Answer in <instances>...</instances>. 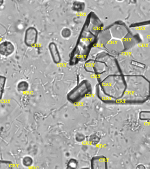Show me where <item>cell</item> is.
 Masks as SVG:
<instances>
[{
  "mask_svg": "<svg viewBox=\"0 0 150 169\" xmlns=\"http://www.w3.org/2000/svg\"><path fill=\"white\" fill-rule=\"evenodd\" d=\"M15 48L11 41H5L0 43V54L2 56H8L14 52Z\"/></svg>",
  "mask_w": 150,
  "mask_h": 169,
  "instance_id": "cell-3",
  "label": "cell"
},
{
  "mask_svg": "<svg viewBox=\"0 0 150 169\" xmlns=\"http://www.w3.org/2000/svg\"><path fill=\"white\" fill-rule=\"evenodd\" d=\"M136 169H146V167L144 165L139 164L137 165V167H136Z\"/></svg>",
  "mask_w": 150,
  "mask_h": 169,
  "instance_id": "cell-10",
  "label": "cell"
},
{
  "mask_svg": "<svg viewBox=\"0 0 150 169\" xmlns=\"http://www.w3.org/2000/svg\"><path fill=\"white\" fill-rule=\"evenodd\" d=\"M38 30L33 27L27 28L25 31L24 41L25 45L29 47H34L36 45L38 39Z\"/></svg>",
  "mask_w": 150,
  "mask_h": 169,
  "instance_id": "cell-2",
  "label": "cell"
},
{
  "mask_svg": "<svg viewBox=\"0 0 150 169\" xmlns=\"http://www.w3.org/2000/svg\"><path fill=\"white\" fill-rule=\"evenodd\" d=\"M4 2L3 0H0V6H1L3 4Z\"/></svg>",
  "mask_w": 150,
  "mask_h": 169,
  "instance_id": "cell-11",
  "label": "cell"
},
{
  "mask_svg": "<svg viewBox=\"0 0 150 169\" xmlns=\"http://www.w3.org/2000/svg\"><path fill=\"white\" fill-rule=\"evenodd\" d=\"M139 116L141 120H149L150 111H142L140 112Z\"/></svg>",
  "mask_w": 150,
  "mask_h": 169,
  "instance_id": "cell-8",
  "label": "cell"
},
{
  "mask_svg": "<svg viewBox=\"0 0 150 169\" xmlns=\"http://www.w3.org/2000/svg\"><path fill=\"white\" fill-rule=\"evenodd\" d=\"M91 92L90 85L87 82L81 83L68 94V99L72 103H78Z\"/></svg>",
  "mask_w": 150,
  "mask_h": 169,
  "instance_id": "cell-1",
  "label": "cell"
},
{
  "mask_svg": "<svg viewBox=\"0 0 150 169\" xmlns=\"http://www.w3.org/2000/svg\"><path fill=\"white\" fill-rule=\"evenodd\" d=\"M48 49L53 62L55 64H59L61 61V58L55 44L54 42L50 43L48 45Z\"/></svg>",
  "mask_w": 150,
  "mask_h": 169,
  "instance_id": "cell-4",
  "label": "cell"
},
{
  "mask_svg": "<svg viewBox=\"0 0 150 169\" xmlns=\"http://www.w3.org/2000/svg\"><path fill=\"white\" fill-rule=\"evenodd\" d=\"M6 82V78L4 76L0 75V100L2 98L4 94Z\"/></svg>",
  "mask_w": 150,
  "mask_h": 169,
  "instance_id": "cell-6",
  "label": "cell"
},
{
  "mask_svg": "<svg viewBox=\"0 0 150 169\" xmlns=\"http://www.w3.org/2000/svg\"><path fill=\"white\" fill-rule=\"evenodd\" d=\"M78 162L75 159H71L68 162L66 169H76L77 168Z\"/></svg>",
  "mask_w": 150,
  "mask_h": 169,
  "instance_id": "cell-7",
  "label": "cell"
},
{
  "mask_svg": "<svg viewBox=\"0 0 150 169\" xmlns=\"http://www.w3.org/2000/svg\"><path fill=\"white\" fill-rule=\"evenodd\" d=\"M32 163H33V160L31 157L26 156L23 158V164L25 166L29 167L32 164Z\"/></svg>",
  "mask_w": 150,
  "mask_h": 169,
  "instance_id": "cell-9",
  "label": "cell"
},
{
  "mask_svg": "<svg viewBox=\"0 0 150 169\" xmlns=\"http://www.w3.org/2000/svg\"><path fill=\"white\" fill-rule=\"evenodd\" d=\"M17 89L19 92H25L28 90L29 88V83L25 81H22L18 82L17 86Z\"/></svg>",
  "mask_w": 150,
  "mask_h": 169,
  "instance_id": "cell-5",
  "label": "cell"
}]
</instances>
